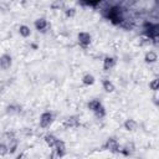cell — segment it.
Segmentation results:
<instances>
[{
  "label": "cell",
  "instance_id": "obj_1",
  "mask_svg": "<svg viewBox=\"0 0 159 159\" xmlns=\"http://www.w3.org/2000/svg\"><path fill=\"white\" fill-rule=\"evenodd\" d=\"M143 30H144L145 36L157 45V40H158V36H159V25L155 24V22L145 21L143 24Z\"/></svg>",
  "mask_w": 159,
  "mask_h": 159
},
{
  "label": "cell",
  "instance_id": "obj_2",
  "mask_svg": "<svg viewBox=\"0 0 159 159\" xmlns=\"http://www.w3.org/2000/svg\"><path fill=\"white\" fill-rule=\"evenodd\" d=\"M119 148H120V145H119L118 140L114 137L108 138L103 143V145H102V149L103 150H109L111 153H119Z\"/></svg>",
  "mask_w": 159,
  "mask_h": 159
},
{
  "label": "cell",
  "instance_id": "obj_3",
  "mask_svg": "<svg viewBox=\"0 0 159 159\" xmlns=\"http://www.w3.org/2000/svg\"><path fill=\"white\" fill-rule=\"evenodd\" d=\"M77 41H78V45H80L82 48H87V47L91 45V42H92V36H91L88 32L82 31V32H78V35H77Z\"/></svg>",
  "mask_w": 159,
  "mask_h": 159
},
{
  "label": "cell",
  "instance_id": "obj_4",
  "mask_svg": "<svg viewBox=\"0 0 159 159\" xmlns=\"http://www.w3.org/2000/svg\"><path fill=\"white\" fill-rule=\"evenodd\" d=\"M53 122V113L52 112H43L40 116V127L41 128H47L52 124Z\"/></svg>",
  "mask_w": 159,
  "mask_h": 159
},
{
  "label": "cell",
  "instance_id": "obj_5",
  "mask_svg": "<svg viewBox=\"0 0 159 159\" xmlns=\"http://www.w3.org/2000/svg\"><path fill=\"white\" fill-rule=\"evenodd\" d=\"M34 26H35V29H36L39 32H41V34H46L47 30H48V27H50V24L47 22V20H46L45 17H40V19L35 20Z\"/></svg>",
  "mask_w": 159,
  "mask_h": 159
},
{
  "label": "cell",
  "instance_id": "obj_6",
  "mask_svg": "<svg viewBox=\"0 0 159 159\" xmlns=\"http://www.w3.org/2000/svg\"><path fill=\"white\" fill-rule=\"evenodd\" d=\"M62 125H63V128H65V129L77 128V127L80 125V119H78V117H77V116H70V117H67V118L63 120Z\"/></svg>",
  "mask_w": 159,
  "mask_h": 159
},
{
  "label": "cell",
  "instance_id": "obj_7",
  "mask_svg": "<svg viewBox=\"0 0 159 159\" xmlns=\"http://www.w3.org/2000/svg\"><path fill=\"white\" fill-rule=\"evenodd\" d=\"M134 152H135V145H134L133 142H128V143H125L123 147L119 148V153H122V154L125 155V157L132 155Z\"/></svg>",
  "mask_w": 159,
  "mask_h": 159
},
{
  "label": "cell",
  "instance_id": "obj_8",
  "mask_svg": "<svg viewBox=\"0 0 159 159\" xmlns=\"http://www.w3.org/2000/svg\"><path fill=\"white\" fill-rule=\"evenodd\" d=\"M12 65V57L9 53H4L0 56V68L1 70H7Z\"/></svg>",
  "mask_w": 159,
  "mask_h": 159
},
{
  "label": "cell",
  "instance_id": "obj_9",
  "mask_svg": "<svg viewBox=\"0 0 159 159\" xmlns=\"http://www.w3.org/2000/svg\"><path fill=\"white\" fill-rule=\"evenodd\" d=\"M53 148H55V153H56V155L58 158H62L66 154V144H65L63 140L57 139V142H56V144H55Z\"/></svg>",
  "mask_w": 159,
  "mask_h": 159
},
{
  "label": "cell",
  "instance_id": "obj_10",
  "mask_svg": "<svg viewBox=\"0 0 159 159\" xmlns=\"http://www.w3.org/2000/svg\"><path fill=\"white\" fill-rule=\"evenodd\" d=\"M116 63H117V60H116L114 57L107 56V57H104V60H103V70H104V71H109V70H112V68L116 66Z\"/></svg>",
  "mask_w": 159,
  "mask_h": 159
},
{
  "label": "cell",
  "instance_id": "obj_11",
  "mask_svg": "<svg viewBox=\"0 0 159 159\" xmlns=\"http://www.w3.org/2000/svg\"><path fill=\"white\" fill-rule=\"evenodd\" d=\"M22 107L19 104V103H10L6 106V113L12 116V114H19L21 112Z\"/></svg>",
  "mask_w": 159,
  "mask_h": 159
},
{
  "label": "cell",
  "instance_id": "obj_12",
  "mask_svg": "<svg viewBox=\"0 0 159 159\" xmlns=\"http://www.w3.org/2000/svg\"><path fill=\"white\" fill-rule=\"evenodd\" d=\"M123 128L125 130H128V132H133V130H135L138 128V123H137L135 119L129 118V119H125V122L123 123Z\"/></svg>",
  "mask_w": 159,
  "mask_h": 159
},
{
  "label": "cell",
  "instance_id": "obj_13",
  "mask_svg": "<svg viewBox=\"0 0 159 159\" xmlns=\"http://www.w3.org/2000/svg\"><path fill=\"white\" fill-rule=\"evenodd\" d=\"M157 60H158V55L155 51H148L144 56V61L147 63H154V62H157Z\"/></svg>",
  "mask_w": 159,
  "mask_h": 159
},
{
  "label": "cell",
  "instance_id": "obj_14",
  "mask_svg": "<svg viewBox=\"0 0 159 159\" xmlns=\"http://www.w3.org/2000/svg\"><path fill=\"white\" fill-rule=\"evenodd\" d=\"M102 87H103V89H104L106 92H108V93H112V92L116 91V86H114L113 82L109 81V80H103V81H102Z\"/></svg>",
  "mask_w": 159,
  "mask_h": 159
},
{
  "label": "cell",
  "instance_id": "obj_15",
  "mask_svg": "<svg viewBox=\"0 0 159 159\" xmlns=\"http://www.w3.org/2000/svg\"><path fill=\"white\" fill-rule=\"evenodd\" d=\"M43 140H45V143H46L50 148H53V147H55V144H56V142H57V138H56L53 134L47 133V134L43 137Z\"/></svg>",
  "mask_w": 159,
  "mask_h": 159
},
{
  "label": "cell",
  "instance_id": "obj_16",
  "mask_svg": "<svg viewBox=\"0 0 159 159\" xmlns=\"http://www.w3.org/2000/svg\"><path fill=\"white\" fill-rule=\"evenodd\" d=\"M99 107H102V103H101L99 99H92V101H89V102L87 103V108H88L89 111H92L93 113H94Z\"/></svg>",
  "mask_w": 159,
  "mask_h": 159
},
{
  "label": "cell",
  "instance_id": "obj_17",
  "mask_svg": "<svg viewBox=\"0 0 159 159\" xmlns=\"http://www.w3.org/2000/svg\"><path fill=\"white\" fill-rule=\"evenodd\" d=\"M82 83L84 86H92L94 83V76L91 75V73H86L83 77H82Z\"/></svg>",
  "mask_w": 159,
  "mask_h": 159
},
{
  "label": "cell",
  "instance_id": "obj_18",
  "mask_svg": "<svg viewBox=\"0 0 159 159\" xmlns=\"http://www.w3.org/2000/svg\"><path fill=\"white\" fill-rule=\"evenodd\" d=\"M19 34H20V36H22V37H29V36L31 35V30H30V27H29L27 25H20V27H19Z\"/></svg>",
  "mask_w": 159,
  "mask_h": 159
},
{
  "label": "cell",
  "instance_id": "obj_19",
  "mask_svg": "<svg viewBox=\"0 0 159 159\" xmlns=\"http://www.w3.org/2000/svg\"><path fill=\"white\" fill-rule=\"evenodd\" d=\"M17 147H19V140H17L16 138H15V139H11V140H9V145H7V149H9V153H10V154H14V153L16 152Z\"/></svg>",
  "mask_w": 159,
  "mask_h": 159
},
{
  "label": "cell",
  "instance_id": "obj_20",
  "mask_svg": "<svg viewBox=\"0 0 159 159\" xmlns=\"http://www.w3.org/2000/svg\"><path fill=\"white\" fill-rule=\"evenodd\" d=\"M149 88H150L152 91L157 92V91H158V88H159V80H158V78L152 80V81L149 82Z\"/></svg>",
  "mask_w": 159,
  "mask_h": 159
},
{
  "label": "cell",
  "instance_id": "obj_21",
  "mask_svg": "<svg viewBox=\"0 0 159 159\" xmlns=\"http://www.w3.org/2000/svg\"><path fill=\"white\" fill-rule=\"evenodd\" d=\"M94 116H96L98 119H102V118L106 116V108H104L103 106H102V107H99V108L94 112Z\"/></svg>",
  "mask_w": 159,
  "mask_h": 159
},
{
  "label": "cell",
  "instance_id": "obj_22",
  "mask_svg": "<svg viewBox=\"0 0 159 159\" xmlns=\"http://www.w3.org/2000/svg\"><path fill=\"white\" fill-rule=\"evenodd\" d=\"M65 15H66L67 17H73V16L76 15V9H75V7H67V9L65 10Z\"/></svg>",
  "mask_w": 159,
  "mask_h": 159
},
{
  "label": "cell",
  "instance_id": "obj_23",
  "mask_svg": "<svg viewBox=\"0 0 159 159\" xmlns=\"http://www.w3.org/2000/svg\"><path fill=\"white\" fill-rule=\"evenodd\" d=\"M9 153V149H7V145L5 143H0V157H4Z\"/></svg>",
  "mask_w": 159,
  "mask_h": 159
},
{
  "label": "cell",
  "instance_id": "obj_24",
  "mask_svg": "<svg viewBox=\"0 0 159 159\" xmlns=\"http://www.w3.org/2000/svg\"><path fill=\"white\" fill-rule=\"evenodd\" d=\"M5 137H6L7 140H11V139H15V138H16L15 132H6V133H5Z\"/></svg>",
  "mask_w": 159,
  "mask_h": 159
},
{
  "label": "cell",
  "instance_id": "obj_25",
  "mask_svg": "<svg viewBox=\"0 0 159 159\" xmlns=\"http://www.w3.org/2000/svg\"><path fill=\"white\" fill-rule=\"evenodd\" d=\"M16 159H25V154H24V153H21V154H20V155H19Z\"/></svg>",
  "mask_w": 159,
  "mask_h": 159
}]
</instances>
